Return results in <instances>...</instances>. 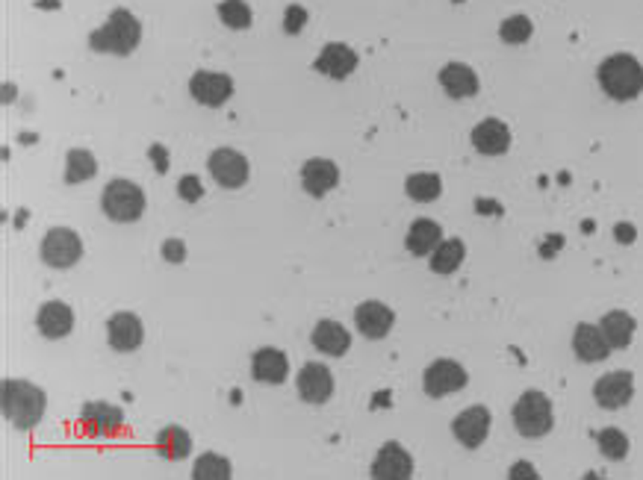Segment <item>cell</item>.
<instances>
[{"mask_svg": "<svg viewBox=\"0 0 643 480\" xmlns=\"http://www.w3.org/2000/svg\"><path fill=\"white\" fill-rule=\"evenodd\" d=\"M561 248H564V236L555 233L552 239H546V242L540 245V256H544V260H552V256L561 251Z\"/></svg>", "mask_w": 643, "mask_h": 480, "instance_id": "cell-39", "label": "cell"}, {"mask_svg": "<svg viewBox=\"0 0 643 480\" xmlns=\"http://www.w3.org/2000/svg\"><path fill=\"white\" fill-rule=\"evenodd\" d=\"M440 242H443V227L431 218H417L410 224L408 236H404V245H408V251L413 256H431V251H434Z\"/></svg>", "mask_w": 643, "mask_h": 480, "instance_id": "cell-26", "label": "cell"}, {"mask_svg": "<svg viewBox=\"0 0 643 480\" xmlns=\"http://www.w3.org/2000/svg\"><path fill=\"white\" fill-rule=\"evenodd\" d=\"M593 398L602 410H623L635 398V374L631 372H608L593 386Z\"/></svg>", "mask_w": 643, "mask_h": 480, "instance_id": "cell-11", "label": "cell"}, {"mask_svg": "<svg viewBox=\"0 0 643 480\" xmlns=\"http://www.w3.org/2000/svg\"><path fill=\"white\" fill-rule=\"evenodd\" d=\"M375 480H410L413 477V457L408 448H401L399 442H384L381 451L372 460Z\"/></svg>", "mask_w": 643, "mask_h": 480, "instance_id": "cell-13", "label": "cell"}, {"mask_svg": "<svg viewBox=\"0 0 643 480\" xmlns=\"http://www.w3.org/2000/svg\"><path fill=\"white\" fill-rule=\"evenodd\" d=\"M80 424H83V430L95 439L115 437L118 430H124V410L109 401H89V404H83V410H80Z\"/></svg>", "mask_w": 643, "mask_h": 480, "instance_id": "cell-9", "label": "cell"}, {"mask_svg": "<svg viewBox=\"0 0 643 480\" xmlns=\"http://www.w3.org/2000/svg\"><path fill=\"white\" fill-rule=\"evenodd\" d=\"M0 401H4V415L9 424L18 430H33L42 421L44 407H48V395L30 381H18V377H6L0 386Z\"/></svg>", "mask_w": 643, "mask_h": 480, "instance_id": "cell-1", "label": "cell"}, {"mask_svg": "<svg viewBox=\"0 0 643 480\" xmlns=\"http://www.w3.org/2000/svg\"><path fill=\"white\" fill-rule=\"evenodd\" d=\"M83 260V239L71 227H51L42 239V263L51 269H71Z\"/></svg>", "mask_w": 643, "mask_h": 480, "instance_id": "cell-6", "label": "cell"}, {"mask_svg": "<svg viewBox=\"0 0 643 480\" xmlns=\"http://www.w3.org/2000/svg\"><path fill=\"white\" fill-rule=\"evenodd\" d=\"M75 310L66 301H48L36 316V327L44 339H66L75 330Z\"/></svg>", "mask_w": 643, "mask_h": 480, "instance_id": "cell-18", "label": "cell"}, {"mask_svg": "<svg viewBox=\"0 0 643 480\" xmlns=\"http://www.w3.org/2000/svg\"><path fill=\"white\" fill-rule=\"evenodd\" d=\"M107 339L118 354H131V350H136L145 342L142 319L136 316V312H124V310L115 312V316L107 321Z\"/></svg>", "mask_w": 643, "mask_h": 480, "instance_id": "cell-14", "label": "cell"}, {"mask_svg": "<svg viewBox=\"0 0 643 480\" xmlns=\"http://www.w3.org/2000/svg\"><path fill=\"white\" fill-rule=\"evenodd\" d=\"M189 95L210 109L225 106L234 95V80L222 71H195L189 80Z\"/></svg>", "mask_w": 643, "mask_h": 480, "instance_id": "cell-10", "label": "cell"}, {"mask_svg": "<svg viewBox=\"0 0 643 480\" xmlns=\"http://www.w3.org/2000/svg\"><path fill=\"white\" fill-rule=\"evenodd\" d=\"M178 195H180V201H187V204H195V201L204 198V186H201V180L195 174H187V177L178 180Z\"/></svg>", "mask_w": 643, "mask_h": 480, "instance_id": "cell-36", "label": "cell"}, {"mask_svg": "<svg viewBox=\"0 0 643 480\" xmlns=\"http://www.w3.org/2000/svg\"><path fill=\"white\" fill-rule=\"evenodd\" d=\"M357 62H361V57H357V53L348 48V44L330 42L319 53L316 71L325 74V77H330V80H345V77H352V71L357 68Z\"/></svg>", "mask_w": 643, "mask_h": 480, "instance_id": "cell-19", "label": "cell"}, {"mask_svg": "<svg viewBox=\"0 0 643 480\" xmlns=\"http://www.w3.org/2000/svg\"><path fill=\"white\" fill-rule=\"evenodd\" d=\"M142 42V24L131 9H115L95 33L89 35V48L95 53H115L131 57Z\"/></svg>", "mask_w": 643, "mask_h": 480, "instance_id": "cell-2", "label": "cell"}, {"mask_svg": "<svg viewBox=\"0 0 643 480\" xmlns=\"http://www.w3.org/2000/svg\"><path fill=\"white\" fill-rule=\"evenodd\" d=\"M440 86L446 89V95H452V98H472V95H479V74H475L466 62H449V66H443V71H440Z\"/></svg>", "mask_w": 643, "mask_h": 480, "instance_id": "cell-23", "label": "cell"}, {"mask_svg": "<svg viewBox=\"0 0 643 480\" xmlns=\"http://www.w3.org/2000/svg\"><path fill=\"white\" fill-rule=\"evenodd\" d=\"M98 174V160L95 153L86 151V147H75L66 156V183L77 186V183H86Z\"/></svg>", "mask_w": 643, "mask_h": 480, "instance_id": "cell-30", "label": "cell"}, {"mask_svg": "<svg viewBox=\"0 0 643 480\" xmlns=\"http://www.w3.org/2000/svg\"><path fill=\"white\" fill-rule=\"evenodd\" d=\"M614 236H617V242L631 245V242H635V236H638V230H635V224H617V227H614Z\"/></svg>", "mask_w": 643, "mask_h": 480, "instance_id": "cell-40", "label": "cell"}, {"mask_svg": "<svg viewBox=\"0 0 643 480\" xmlns=\"http://www.w3.org/2000/svg\"><path fill=\"white\" fill-rule=\"evenodd\" d=\"M573 350L582 363H602V359L611 357V345L599 325H587V321L576 325L573 330Z\"/></svg>", "mask_w": 643, "mask_h": 480, "instance_id": "cell-21", "label": "cell"}, {"mask_svg": "<svg viewBox=\"0 0 643 480\" xmlns=\"http://www.w3.org/2000/svg\"><path fill=\"white\" fill-rule=\"evenodd\" d=\"M508 477H511V480H522V477H528V480H537L540 475H537V468L531 466V463H522V460H520V463H513V466H511Z\"/></svg>", "mask_w": 643, "mask_h": 480, "instance_id": "cell-38", "label": "cell"}, {"mask_svg": "<svg viewBox=\"0 0 643 480\" xmlns=\"http://www.w3.org/2000/svg\"><path fill=\"white\" fill-rule=\"evenodd\" d=\"M490 424H493L490 410L475 404V407H466L461 415H455L452 433L464 448H481L487 437H490Z\"/></svg>", "mask_w": 643, "mask_h": 480, "instance_id": "cell-12", "label": "cell"}, {"mask_svg": "<svg viewBox=\"0 0 643 480\" xmlns=\"http://www.w3.org/2000/svg\"><path fill=\"white\" fill-rule=\"evenodd\" d=\"M307 18H310V15H307V9H305V6L290 4V6H287V12H283V33L298 35L301 30H305Z\"/></svg>", "mask_w": 643, "mask_h": 480, "instance_id": "cell-35", "label": "cell"}, {"mask_svg": "<svg viewBox=\"0 0 643 480\" xmlns=\"http://www.w3.org/2000/svg\"><path fill=\"white\" fill-rule=\"evenodd\" d=\"M605 95L614 100H635L643 95V66L631 53H614L596 71Z\"/></svg>", "mask_w": 643, "mask_h": 480, "instance_id": "cell-3", "label": "cell"}, {"mask_svg": "<svg viewBox=\"0 0 643 480\" xmlns=\"http://www.w3.org/2000/svg\"><path fill=\"white\" fill-rule=\"evenodd\" d=\"M466 260V245L461 239H443L434 251H431V271L434 274H455Z\"/></svg>", "mask_w": 643, "mask_h": 480, "instance_id": "cell-28", "label": "cell"}, {"mask_svg": "<svg viewBox=\"0 0 643 480\" xmlns=\"http://www.w3.org/2000/svg\"><path fill=\"white\" fill-rule=\"evenodd\" d=\"M145 207H148V198H145V189L133 180H109L104 195H100V209L109 221L115 224H133V221L142 218Z\"/></svg>", "mask_w": 643, "mask_h": 480, "instance_id": "cell-4", "label": "cell"}, {"mask_svg": "<svg viewBox=\"0 0 643 480\" xmlns=\"http://www.w3.org/2000/svg\"><path fill=\"white\" fill-rule=\"evenodd\" d=\"M531 33H535V24H531V18H526V15L504 18L499 27L502 42H508V44H526L531 39Z\"/></svg>", "mask_w": 643, "mask_h": 480, "instance_id": "cell-34", "label": "cell"}, {"mask_svg": "<svg viewBox=\"0 0 643 480\" xmlns=\"http://www.w3.org/2000/svg\"><path fill=\"white\" fill-rule=\"evenodd\" d=\"M354 325L366 339H384L396 325V312L384 301H363L354 310Z\"/></svg>", "mask_w": 643, "mask_h": 480, "instance_id": "cell-15", "label": "cell"}, {"mask_svg": "<svg viewBox=\"0 0 643 480\" xmlns=\"http://www.w3.org/2000/svg\"><path fill=\"white\" fill-rule=\"evenodd\" d=\"M513 424H517V433L526 439H540L552 430L555 424V410L552 401H549L546 392L540 390H528L520 395V401L513 404Z\"/></svg>", "mask_w": 643, "mask_h": 480, "instance_id": "cell-5", "label": "cell"}, {"mask_svg": "<svg viewBox=\"0 0 643 480\" xmlns=\"http://www.w3.org/2000/svg\"><path fill=\"white\" fill-rule=\"evenodd\" d=\"M404 192H408V198L417 201V204H431V201L443 195V177L434 171H417L404 180Z\"/></svg>", "mask_w": 643, "mask_h": 480, "instance_id": "cell-29", "label": "cell"}, {"mask_svg": "<svg viewBox=\"0 0 643 480\" xmlns=\"http://www.w3.org/2000/svg\"><path fill=\"white\" fill-rule=\"evenodd\" d=\"M301 401L307 404H325L334 395V374L325 363H307L296 377Z\"/></svg>", "mask_w": 643, "mask_h": 480, "instance_id": "cell-16", "label": "cell"}, {"mask_svg": "<svg viewBox=\"0 0 643 480\" xmlns=\"http://www.w3.org/2000/svg\"><path fill=\"white\" fill-rule=\"evenodd\" d=\"M163 260L180 265L183 260H187V242H183V239H178V236L165 239V242H163Z\"/></svg>", "mask_w": 643, "mask_h": 480, "instance_id": "cell-37", "label": "cell"}, {"mask_svg": "<svg viewBox=\"0 0 643 480\" xmlns=\"http://www.w3.org/2000/svg\"><path fill=\"white\" fill-rule=\"evenodd\" d=\"M475 209L484 212V216H499L502 207L496 204V201H475Z\"/></svg>", "mask_w": 643, "mask_h": 480, "instance_id": "cell-42", "label": "cell"}, {"mask_svg": "<svg viewBox=\"0 0 643 480\" xmlns=\"http://www.w3.org/2000/svg\"><path fill=\"white\" fill-rule=\"evenodd\" d=\"M207 169L222 189H240L248 183V177H251V165H248L245 156L240 151H234V147H218V151L210 153Z\"/></svg>", "mask_w": 643, "mask_h": 480, "instance_id": "cell-8", "label": "cell"}, {"mask_svg": "<svg viewBox=\"0 0 643 480\" xmlns=\"http://www.w3.org/2000/svg\"><path fill=\"white\" fill-rule=\"evenodd\" d=\"M234 477V466L227 463L225 457L218 454H201L195 460V468H192V480H231Z\"/></svg>", "mask_w": 643, "mask_h": 480, "instance_id": "cell-31", "label": "cell"}, {"mask_svg": "<svg viewBox=\"0 0 643 480\" xmlns=\"http://www.w3.org/2000/svg\"><path fill=\"white\" fill-rule=\"evenodd\" d=\"M337 183H339V169L334 160L314 156V160L301 165V186H305L307 195L325 198L330 189H337Z\"/></svg>", "mask_w": 643, "mask_h": 480, "instance_id": "cell-17", "label": "cell"}, {"mask_svg": "<svg viewBox=\"0 0 643 480\" xmlns=\"http://www.w3.org/2000/svg\"><path fill=\"white\" fill-rule=\"evenodd\" d=\"M599 330L605 334V339H608L611 350H620V348L631 345L635 330H638V321L626 310H611V312H605V319L599 321Z\"/></svg>", "mask_w": 643, "mask_h": 480, "instance_id": "cell-25", "label": "cell"}, {"mask_svg": "<svg viewBox=\"0 0 643 480\" xmlns=\"http://www.w3.org/2000/svg\"><path fill=\"white\" fill-rule=\"evenodd\" d=\"M218 18H222L225 27H231V30H248L254 21V12L245 0H222V4H218Z\"/></svg>", "mask_w": 643, "mask_h": 480, "instance_id": "cell-33", "label": "cell"}, {"mask_svg": "<svg viewBox=\"0 0 643 480\" xmlns=\"http://www.w3.org/2000/svg\"><path fill=\"white\" fill-rule=\"evenodd\" d=\"M596 445H599L602 454L614 460V463L629 457V437L620 428H602L596 433Z\"/></svg>", "mask_w": 643, "mask_h": 480, "instance_id": "cell-32", "label": "cell"}, {"mask_svg": "<svg viewBox=\"0 0 643 480\" xmlns=\"http://www.w3.org/2000/svg\"><path fill=\"white\" fill-rule=\"evenodd\" d=\"M154 445H157L160 454L165 460H171V463H180V460H187L192 454V437L183 428H178V424L163 428L157 433V439H154Z\"/></svg>", "mask_w": 643, "mask_h": 480, "instance_id": "cell-27", "label": "cell"}, {"mask_svg": "<svg viewBox=\"0 0 643 480\" xmlns=\"http://www.w3.org/2000/svg\"><path fill=\"white\" fill-rule=\"evenodd\" d=\"M466 383H470V374H466V368L461 363H455V359H434V363L425 368V374H422V392L434 401L466 390Z\"/></svg>", "mask_w": 643, "mask_h": 480, "instance_id": "cell-7", "label": "cell"}, {"mask_svg": "<svg viewBox=\"0 0 643 480\" xmlns=\"http://www.w3.org/2000/svg\"><path fill=\"white\" fill-rule=\"evenodd\" d=\"M251 374L257 383L278 386L290 377V357L281 348H260L251 357Z\"/></svg>", "mask_w": 643, "mask_h": 480, "instance_id": "cell-20", "label": "cell"}, {"mask_svg": "<svg viewBox=\"0 0 643 480\" xmlns=\"http://www.w3.org/2000/svg\"><path fill=\"white\" fill-rule=\"evenodd\" d=\"M15 100V86H4V104H12Z\"/></svg>", "mask_w": 643, "mask_h": 480, "instance_id": "cell-43", "label": "cell"}, {"mask_svg": "<svg viewBox=\"0 0 643 480\" xmlns=\"http://www.w3.org/2000/svg\"><path fill=\"white\" fill-rule=\"evenodd\" d=\"M310 339H314V348L328 357H343L348 354V348H352V334H348L339 321H330V319H322L314 327V334H310Z\"/></svg>", "mask_w": 643, "mask_h": 480, "instance_id": "cell-24", "label": "cell"}, {"mask_svg": "<svg viewBox=\"0 0 643 480\" xmlns=\"http://www.w3.org/2000/svg\"><path fill=\"white\" fill-rule=\"evenodd\" d=\"M472 147L484 156H502L511 147V127L499 122V118H487V122L475 124L472 130Z\"/></svg>", "mask_w": 643, "mask_h": 480, "instance_id": "cell-22", "label": "cell"}, {"mask_svg": "<svg viewBox=\"0 0 643 480\" xmlns=\"http://www.w3.org/2000/svg\"><path fill=\"white\" fill-rule=\"evenodd\" d=\"M148 153L154 156V162H157V171H160V174L169 171V156H165V147H163V145H151Z\"/></svg>", "mask_w": 643, "mask_h": 480, "instance_id": "cell-41", "label": "cell"}]
</instances>
